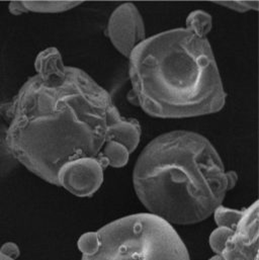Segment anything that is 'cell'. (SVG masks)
Segmentation results:
<instances>
[{
	"label": "cell",
	"instance_id": "cell-6",
	"mask_svg": "<svg viewBox=\"0 0 259 260\" xmlns=\"http://www.w3.org/2000/svg\"><path fill=\"white\" fill-rule=\"evenodd\" d=\"M105 168L95 158H79L65 163L57 175L58 186L73 196L87 198L93 196L102 186Z\"/></svg>",
	"mask_w": 259,
	"mask_h": 260
},
{
	"label": "cell",
	"instance_id": "cell-15",
	"mask_svg": "<svg viewBox=\"0 0 259 260\" xmlns=\"http://www.w3.org/2000/svg\"><path fill=\"white\" fill-rule=\"evenodd\" d=\"M214 3L241 13L258 10V1H214Z\"/></svg>",
	"mask_w": 259,
	"mask_h": 260
},
{
	"label": "cell",
	"instance_id": "cell-14",
	"mask_svg": "<svg viewBox=\"0 0 259 260\" xmlns=\"http://www.w3.org/2000/svg\"><path fill=\"white\" fill-rule=\"evenodd\" d=\"M78 249L82 255H90L99 247V236L96 232H87L78 239Z\"/></svg>",
	"mask_w": 259,
	"mask_h": 260
},
{
	"label": "cell",
	"instance_id": "cell-8",
	"mask_svg": "<svg viewBox=\"0 0 259 260\" xmlns=\"http://www.w3.org/2000/svg\"><path fill=\"white\" fill-rule=\"evenodd\" d=\"M66 68L61 53L55 47L43 50L35 60L36 75L43 79L60 76L65 73Z\"/></svg>",
	"mask_w": 259,
	"mask_h": 260
},
{
	"label": "cell",
	"instance_id": "cell-4",
	"mask_svg": "<svg viewBox=\"0 0 259 260\" xmlns=\"http://www.w3.org/2000/svg\"><path fill=\"white\" fill-rule=\"evenodd\" d=\"M96 233L98 249L81 260H190L174 227L150 213L120 218Z\"/></svg>",
	"mask_w": 259,
	"mask_h": 260
},
{
	"label": "cell",
	"instance_id": "cell-9",
	"mask_svg": "<svg viewBox=\"0 0 259 260\" xmlns=\"http://www.w3.org/2000/svg\"><path fill=\"white\" fill-rule=\"evenodd\" d=\"M141 126L136 120L123 118L116 123L111 129V141H116L125 146L128 151L133 153L141 140Z\"/></svg>",
	"mask_w": 259,
	"mask_h": 260
},
{
	"label": "cell",
	"instance_id": "cell-17",
	"mask_svg": "<svg viewBox=\"0 0 259 260\" xmlns=\"http://www.w3.org/2000/svg\"><path fill=\"white\" fill-rule=\"evenodd\" d=\"M0 260H12L10 259V258H8V257H6V256H4L1 252H0Z\"/></svg>",
	"mask_w": 259,
	"mask_h": 260
},
{
	"label": "cell",
	"instance_id": "cell-1",
	"mask_svg": "<svg viewBox=\"0 0 259 260\" xmlns=\"http://www.w3.org/2000/svg\"><path fill=\"white\" fill-rule=\"evenodd\" d=\"M0 111L8 122L10 155L56 186L65 163L100 158L112 127L123 119L110 92L74 66L57 77H29Z\"/></svg>",
	"mask_w": 259,
	"mask_h": 260
},
{
	"label": "cell",
	"instance_id": "cell-13",
	"mask_svg": "<svg viewBox=\"0 0 259 260\" xmlns=\"http://www.w3.org/2000/svg\"><path fill=\"white\" fill-rule=\"evenodd\" d=\"M233 234V229L226 228V227H218L215 229L209 238V243L211 246V249L215 252L216 255H219L223 248L226 245V242L230 238V236Z\"/></svg>",
	"mask_w": 259,
	"mask_h": 260
},
{
	"label": "cell",
	"instance_id": "cell-11",
	"mask_svg": "<svg viewBox=\"0 0 259 260\" xmlns=\"http://www.w3.org/2000/svg\"><path fill=\"white\" fill-rule=\"evenodd\" d=\"M184 27L199 37L207 38L213 27L212 15L204 10H195L186 17Z\"/></svg>",
	"mask_w": 259,
	"mask_h": 260
},
{
	"label": "cell",
	"instance_id": "cell-3",
	"mask_svg": "<svg viewBox=\"0 0 259 260\" xmlns=\"http://www.w3.org/2000/svg\"><path fill=\"white\" fill-rule=\"evenodd\" d=\"M135 104L158 119L213 115L227 100L208 38L186 27L146 38L129 57Z\"/></svg>",
	"mask_w": 259,
	"mask_h": 260
},
{
	"label": "cell",
	"instance_id": "cell-10",
	"mask_svg": "<svg viewBox=\"0 0 259 260\" xmlns=\"http://www.w3.org/2000/svg\"><path fill=\"white\" fill-rule=\"evenodd\" d=\"M129 157L130 152L125 146L116 141H109L98 160L105 169L108 167L121 168L127 165Z\"/></svg>",
	"mask_w": 259,
	"mask_h": 260
},
{
	"label": "cell",
	"instance_id": "cell-16",
	"mask_svg": "<svg viewBox=\"0 0 259 260\" xmlns=\"http://www.w3.org/2000/svg\"><path fill=\"white\" fill-rule=\"evenodd\" d=\"M0 252L12 260H16L20 256V249L14 242H5L0 246Z\"/></svg>",
	"mask_w": 259,
	"mask_h": 260
},
{
	"label": "cell",
	"instance_id": "cell-12",
	"mask_svg": "<svg viewBox=\"0 0 259 260\" xmlns=\"http://www.w3.org/2000/svg\"><path fill=\"white\" fill-rule=\"evenodd\" d=\"M213 215L218 227H226V228L234 229L243 215V210L242 211L233 210V209L225 208L222 205L215 210Z\"/></svg>",
	"mask_w": 259,
	"mask_h": 260
},
{
	"label": "cell",
	"instance_id": "cell-5",
	"mask_svg": "<svg viewBox=\"0 0 259 260\" xmlns=\"http://www.w3.org/2000/svg\"><path fill=\"white\" fill-rule=\"evenodd\" d=\"M107 35L116 50L129 59L135 48L146 39L143 17L134 3H123L113 11Z\"/></svg>",
	"mask_w": 259,
	"mask_h": 260
},
{
	"label": "cell",
	"instance_id": "cell-2",
	"mask_svg": "<svg viewBox=\"0 0 259 260\" xmlns=\"http://www.w3.org/2000/svg\"><path fill=\"white\" fill-rule=\"evenodd\" d=\"M237 180V173L226 170L214 145L191 131H172L153 139L133 171L141 204L172 226L210 218Z\"/></svg>",
	"mask_w": 259,
	"mask_h": 260
},
{
	"label": "cell",
	"instance_id": "cell-7",
	"mask_svg": "<svg viewBox=\"0 0 259 260\" xmlns=\"http://www.w3.org/2000/svg\"><path fill=\"white\" fill-rule=\"evenodd\" d=\"M80 4L81 1H12L8 4V10L12 15L27 12L59 13L74 9Z\"/></svg>",
	"mask_w": 259,
	"mask_h": 260
}]
</instances>
